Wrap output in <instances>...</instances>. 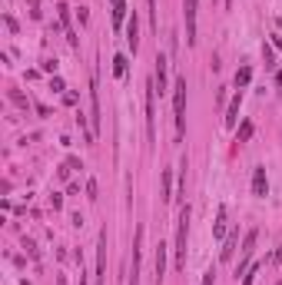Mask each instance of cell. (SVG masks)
Masks as SVG:
<instances>
[{
	"instance_id": "obj_1",
	"label": "cell",
	"mask_w": 282,
	"mask_h": 285,
	"mask_svg": "<svg viewBox=\"0 0 282 285\" xmlns=\"http://www.w3.org/2000/svg\"><path fill=\"white\" fill-rule=\"evenodd\" d=\"M186 236H189V206L179 209V219H176V265L186 269Z\"/></svg>"
},
{
	"instance_id": "obj_2",
	"label": "cell",
	"mask_w": 282,
	"mask_h": 285,
	"mask_svg": "<svg viewBox=\"0 0 282 285\" xmlns=\"http://www.w3.org/2000/svg\"><path fill=\"white\" fill-rule=\"evenodd\" d=\"M173 120H176V133L183 136V130H186V77H179L173 83Z\"/></svg>"
},
{
	"instance_id": "obj_3",
	"label": "cell",
	"mask_w": 282,
	"mask_h": 285,
	"mask_svg": "<svg viewBox=\"0 0 282 285\" xmlns=\"http://www.w3.org/2000/svg\"><path fill=\"white\" fill-rule=\"evenodd\" d=\"M146 136H156V83H146Z\"/></svg>"
},
{
	"instance_id": "obj_4",
	"label": "cell",
	"mask_w": 282,
	"mask_h": 285,
	"mask_svg": "<svg viewBox=\"0 0 282 285\" xmlns=\"http://www.w3.org/2000/svg\"><path fill=\"white\" fill-rule=\"evenodd\" d=\"M256 239H259V232H256V229L246 232V239H242V262L236 265V279L249 272V255H252V249H256Z\"/></svg>"
},
{
	"instance_id": "obj_5",
	"label": "cell",
	"mask_w": 282,
	"mask_h": 285,
	"mask_svg": "<svg viewBox=\"0 0 282 285\" xmlns=\"http://www.w3.org/2000/svg\"><path fill=\"white\" fill-rule=\"evenodd\" d=\"M196 7H199V0H183V13H186V44L193 47L196 44Z\"/></svg>"
},
{
	"instance_id": "obj_6",
	"label": "cell",
	"mask_w": 282,
	"mask_h": 285,
	"mask_svg": "<svg viewBox=\"0 0 282 285\" xmlns=\"http://www.w3.org/2000/svg\"><path fill=\"white\" fill-rule=\"evenodd\" d=\"M140 249H143V226H136V236H133V272H130V285H140Z\"/></svg>"
},
{
	"instance_id": "obj_7",
	"label": "cell",
	"mask_w": 282,
	"mask_h": 285,
	"mask_svg": "<svg viewBox=\"0 0 282 285\" xmlns=\"http://www.w3.org/2000/svg\"><path fill=\"white\" fill-rule=\"evenodd\" d=\"M103 272H107V232H100L97 242V285H103Z\"/></svg>"
},
{
	"instance_id": "obj_8",
	"label": "cell",
	"mask_w": 282,
	"mask_h": 285,
	"mask_svg": "<svg viewBox=\"0 0 282 285\" xmlns=\"http://www.w3.org/2000/svg\"><path fill=\"white\" fill-rule=\"evenodd\" d=\"M269 192V179H266V166H256L252 169V196H266Z\"/></svg>"
},
{
	"instance_id": "obj_9",
	"label": "cell",
	"mask_w": 282,
	"mask_h": 285,
	"mask_svg": "<svg viewBox=\"0 0 282 285\" xmlns=\"http://www.w3.org/2000/svg\"><path fill=\"white\" fill-rule=\"evenodd\" d=\"M236 245H239V229H236V232H229L226 239H223V249H219V262H229V259H232V252H236Z\"/></svg>"
},
{
	"instance_id": "obj_10",
	"label": "cell",
	"mask_w": 282,
	"mask_h": 285,
	"mask_svg": "<svg viewBox=\"0 0 282 285\" xmlns=\"http://www.w3.org/2000/svg\"><path fill=\"white\" fill-rule=\"evenodd\" d=\"M126 44H130V50L136 53V47H140V27H136V13H133L130 23H126Z\"/></svg>"
},
{
	"instance_id": "obj_11",
	"label": "cell",
	"mask_w": 282,
	"mask_h": 285,
	"mask_svg": "<svg viewBox=\"0 0 282 285\" xmlns=\"http://www.w3.org/2000/svg\"><path fill=\"white\" fill-rule=\"evenodd\" d=\"M153 265H156V285H160V282H163V275H166V245H163V242L156 245V262H153Z\"/></svg>"
},
{
	"instance_id": "obj_12",
	"label": "cell",
	"mask_w": 282,
	"mask_h": 285,
	"mask_svg": "<svg viewBox=\"0 0 282 285\" xmlns=\"http://www.w3.org/2000/svg\"><path fill=\"white\" fill-rule=\"evenodd\" d=\"M153 83H156L160 93H166V56H156V77H153Z\"/></svg>"
},
{
	"instance_id": "obj_13",
	"label": "cell",
	"mask_w": 282,
	"mask_h": 285,
	"mask_svg": "<svg viewBox=\"0 0 282 285\" xmlns=\"http://www.w3.org/2000/svg\"><path fill=\"white\" fill-rule=\"evenodd\" d=\"M90 103H93V136L100 133V96H97V77H93V83H90Z\"/></svg>"
},
{
	"instance_id": "obj_14",
	"label": "cell",
	"mask_w": 282,
	"mask_h": 285,
	"mask_svg": "<svg viewBox=\"0 0 282 285\" xmlns=\"http://www.w3.org/2000/svg\"><path fill=\"white\" fill-rule=\"evenodd\" d=\"M239 103H242V90H239L236 96H232V103H229V110H226V126H236V120H239Z\"/></svg>"
},
{
	"instance_id": "obj_15",
	"label": "cell",
	"mask_w": 282,
	"mask_h": 285,
	"mask_svg": "<svg viewBox=\"0 0 282 285\" xmlns=\"http://www.w3.org/2000/svg\"><path fill=\"white\" fill-rule=\"evenodd\" d=\"M213 236H216V239H226V209H219L216 222H213Z\"/></svg>"
},
{
	"instance_id": "obj_16",
	"label": "cell",
	"mask_w": 282,
	"mask_h": 285,
	"mask_svg": "<svg viewBox=\"0 0 282 285\" xmlns=\"http://www.w3.org/2000/svg\"><path fill=\"white\" fill-rule=\"evenodd\" d=\"M163 199H166V202L176 199L173 196V169H163Z\"/></svg>"
},
{
	"instance_id": "obj_17",
	"label": "cell",
	"mask_w": 282,
	"mask_h": 285,
	"mask_svg": "<svg viewBox=\"0 0 282 285\" xmlns=\"http://www.w3.org/2000/svg\"><path fill=\"white\" fill-rule=\"evenodd\" d=\"M123 17H126V3H123V0H116V3H113V27H119V23H123Z\"/></svg>"
},
{
	"instance_id": "obj_18",
	"label": "cell",
	"mask_w": 282,
	"mask_h": 285,
	"mask_svg": "<svg viewBox=\"0 0 282 285\" xmlns=\"http://www.w3.org/2000/svg\"><path fill=\"white\" fill-rule=\"evenodd\" d=\"M249 80H252V70H249V66H242V70L236 73V90H242L246 83H249Z\"/></svg>"
},
{
	"instance_id": "obj_19",
	"label": "cell",
	"mask_w": 282,
	"mask_h": 285,
	"mask_svg": "<svg viewBox=\"0 0 282 285\" xmlns=\"http://www.w3.org/2000/svg\"><path fill=\"white\" fill-rule=\"evenodd\" d=\"M252 140V123L246 120L242 126H239V136H236V142H249Z\"/></svg>"
},
{
	"instance_id": "obj_20",
	"label": "cell",
	"mask_w": 282,
	"mask_h": 285,
	"mask_svg": "<svg viewBox=\"0 0 282 285\" xmlns=\"http://www.w3.org/2000/svg\"><path fill=\"white\" fill-rule=\"evenodd\" d=\"M113 73H116V77H126V56H113Z\"/></svg>"
},
{
	"instance_id": "obj_21",
	"label": "cell",
	"mask_w": 282,
	"mask_h": 285,
	"mask_svg": "<svg viewBox=\"0 0 282 285\" xmlns=\"http://www.w3.org/2000/svg\"><path fill=\"white\" fill-rule=\"evenodd\" d=\"M179 169H183V173H179V196H186V156L179 159Z\"/></svg>"
},
{
	"instance_id": "obj_22",
	"label": "cell",
	"mask_w": 282,
	"mask_h": 285,
	"mask_svg": "<svg viewBox=\"0 0 282 285\" xmlns=\"http://www.w3.org/2000/svg\"><path fill=\"white\" fill-rule=\"evenodd\" d=\"M10 99L17 103V106H27V96H23L20 90H10Z\"/></svg>"
},
{
	"instance_id": "obj_23",
	"label": "cell",
	"mask_w": 282,
	"mask_h": 285,
	"mask_svg": "<svg viewBox=\"0 0 282 285\" xmlns=\"http://www.w3.org/2000/svg\"><path fill=\"white\" fill-rule=\"evenodd\" d=\"M256 275H259V265H256V269H249V275L242 279V285H252V282H256Z\"/></svg>"
},
{
	"instance_id": "obj_24",
	"label": "cell",
	"mask_w": 282,
	"mask_h": 285,
	"mask_svg": "<svg viewBox=\"0 0 282 285\" xmlns=\"http://www.w3.org/2000/svg\"><path fill=\"white\" fill-rule=\"evenodd\" d=\"M50 206H54V212H56V209H63V196H56V192H54V196H50Z\"/></svg>"
},
{
	"instance_id": "obj_25",
	"label": "cell",
	"mask_w": 282,
	"mask_h": 285,
	"mask_svg": "<svg viewBox=\"0 0 282 285\" xmlns=\"http://www.w3.org/2000/svg\"><path fill=\"white\" fill-rule=\"evenodd\" d=\"M87 196H90V199H97V183H93V179L87 183Z\"/></svg>"
},
{
	"instance_id": "obj_26",
	"label": "cell",
	"mask_w": 282,
	"mask_h": 285,
	"mask_svg": "<svg viewBox=\"0 0 282 285\" xmlns=\"http://www.w3.org/2000/svg\"><path fill=\"white\" fill-rule=\"evenodd\" d=\"M262 56H266V66H272V47H262Z\"/></svg>"
},
{
	"instance_id": "obj_27",
	"label": "cell",
	"mask_w": 282,
	"mask_h": 285,
	"mask_svg": "<svg viewBox=\"0 0 282 285\" xmlns=\"http://www.w3.org/2000/svg\"><path fill=\"white\" fill-rule=\"evenodd\" d=\"M213 279H216V272H213V269H209V272L203 275V285H213Z\"/></svg>"
},
{
	"instance_id": "obj_28",
	"label": "cell",
	"mask_w": 282,
	"mask_h": 285,
	"mask_svg": "<svg viewBox=\"0 0 282 285\" xmlns=\"http://www.w3.org/2000/svg\"><path fill=\"white\" fill-rule=\"evenodd\" d=\"M272 262H282V245L276 249V252H272Z\"/></svg>"
},
{
	"instance_id": "obj_29",
	"label": "cell",
	"mask_w": 282,
	"mask_h": 285,
	"mask_svg": "<svg viewBox=\"0 0 282 285\" xmlns=\"http://www.w3.org/2000/svg\"><path fill=\"white\" fill-rule=\"evenodd\" d=\"M80 285H87V275H83V269H80Z\"/></svg>"
},
{
	"instance_id": "obj_30",
	"label": "cell",
	"mask_w": 282,
	"mask_h": 285,
	"mask_svg": "<svg viewBox=\"0 0 282 285\" xmlns=\"http://www.w3.org/2000/svg\"><path fill=\"white\" fill-rule=\"evenodd\" d=\"M276 83H279V87H282V70H279V73H276Z\"/></svg>"
},
{
	"instance_id": "obj_31",
	"label": "cell",
	"mask_w": 282,
	"mask_h": 285,
	"mask_svg": "<svg viewBox=\"0 0 282 285\" xmlns=\"http://www.w3.org/2000/svg\"><path fill=\"white\" fill-rule=\"evenodd\" d=\"M276 47H279V50H282V37H276Z\"/></svg>"
},
{
	"instance_id": "obj_32",
	"label": "cell",
	"mask_w": 282,
	"mask_h": 285,
	"mask_svg": "<svg viewBox=\"0 0 282 285\" xmlns=\"http://www.w3.org/2000/svg\"><path fill=\"white\" fill-rule=\"evenodd\" d=\"M226 7H232V0H226Z\"/></svg>"
},
{
	"instance_id": "obj_33",
	"label": "cell",
	"mask_w": 282,
	"mask_h": 285,
	"mask_svg": "<svg viewBox=\"0 0 282 285\" xmlns=\"http://www.w3.org/2000/svg\"><path fill=\"white\" fill-rule=\"evenodd\" d=\"M110 3H116V0H110Z\"/></svg>"
}]
</instances>
